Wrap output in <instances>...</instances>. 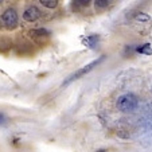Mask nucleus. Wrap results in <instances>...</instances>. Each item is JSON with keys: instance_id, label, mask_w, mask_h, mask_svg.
<instances>
[{"instance_id": "1", "label": "nucleus", "mask_w": 152, "mask_h": 152, "mask_svg": "<svg viewBox=\"0 0 152 152\" xmlns=\"http://www.w3.org/2000/svg\"><path fill=\"white\" fill-rule=\"evenodd\" d=\"M139 105V98L133 93H125L121 94L116 101V106L117 109L123 113H131L137 108Z\"/></svg>"}, {"instance_id": "2", "label": "nucleus", "mask_w": 152, "mask_h": 152, "mask_svg": "<svg viewBox=\"0 0 152 152\" xmlns=\"http://www.w3.org/2000/svg\"><path fill=\"white\" fill-rule=\"evenodd\" d=\"M105 59V57H100V58H97V59H94V61H92V62H89L88 65H85L83 67H81V69H78L77 72H74L72 75H69V77L66 78V80L63 81V83H62V86H67L69 83H72L73 81H75V80H80L81 77H83L85 74H88V73H90L94 67H97L98 65H100L102 61Z\"/></svg>"}, {"instance_id": "3", "label": "nucleus", "mask_w": 152, "mask_h": 152, "mask_svg": "<svg viewBox=\"0 0 152 152\" xmlns=\"http://www.w3.org/2000/svg\"><path fill=\"white\" fill-rule=\"evenodd\" d=\"M0 22L6 28H15L18 26V12L14 8H7L0 16Z\"/></svg>"}, {"instance_id": "4", "label": "nucleus", "mask_w": 152, "mask_h": 152, "mask_svg": "<svg viewBox=\"0 0 152 152\" xmlns=\"http://www.w3.org/2000/svg\"><path fill=\"white\" fill-rule=\"evenodd\" d=\"M28 35L35 43L43 46V45H46V43L49 42L51 32L46 28H34V30H30Z\"/></svg>"}, {"instance_id": "5", "label": "nucleus", "mask_w": 152, "mask_h": 152, "mask_svg": "<svg viewBox=\"0 0 152 152\" xmlns=\"http://www.w3.org/2000/svg\"><path fill=\"white\" fill-rule=\"evenodd\" d=\"M40 15H42V12L37 6H30L24 10L23 19L26 22H35V20H38L40 18Z\"/></svg>"}, {"instance_id": "6", "label": "nucleus", "mask_w": 152, "mask_h": 152, "mask_svg": "<svg viewBox=\"0 0 152 152\" xmlns=\"http://www.w3.org/2000/svg\"><path fill=\"white\" fill-rule=\"evenodd\" d=\"M133 22H135V24H137V26H141L147 27V30H151L152 28V19L149 15L144 14V12H137V14L135 15V18H133Z\"/></svg>"}, {"instance_id": "7", "label": "nucleus", "mask_w": 152, "mask_h": 152, "mask_svg": "<svg viewBox=\"0 0 152 152\" xmlns=\"http://www.w3.org/2000/svg\"><path fill=\"white\" fill-rule=\"evenodd\" d=\"M98 40H100V37L98 35H88L86 38H83L82 42L85 46H88L89 49H96Z\"/></svg>"}, {"instance_id": "8", "label": "nucleus", "mask_w": 152, "mask_h": 152, "mask_svg": "<svg viewBox=\"0 0 152 152\" xmlns=\"http://www.w3.org/2000/svg\"><path fill=\"white\" fill-rule=\"evenodd\" d=\"M135 50L137 53H140V54H145V55L152 54V47H151L149 43H144V45H141V46H137Z\"/></svg>"}, {"instance_id": "9", "label": "nucleus", "mask_w": 152, "mask_h": 152, "mask_svg": "<svg viewBox=\"0 0 152 152\" xmlns=\"http://www.w3.org/2000/svg\"><path fill=\"white\" fill-rule=\"evenodd\" d=\"M39 3L49 10H54L58 6V0H39Z\"/></svg>"}, {"instance_id": "10", "label": "nucleus", "mask_w": 152, "mask_h": 152, "mask_svg": "<svg viewBox=\"0 0 152 152\" xmlns=\"http://www.w3.org/2000/svg\"><path fill=\"white\" fill-rule=\"evenodd\" d=\"M110 0H96V8H106L108 7V4H109Z\"/></svg>"}, {"instance_id": "11", "label": "nucleus", "mask_w": 152, "mask_h": 152, "mask_svg": "<svg viewBox=\"0 0 152 152\" xmlns=\"http://www.w3.org/2000/svg\"><path fill=\"white\" fill-rule=\"evenodd\" d=\"M90 1H92V0H74V3L77 4V6H88Z\"/></svg>"}, {"instance_id": "12", "label": "nucleus", "mask_w": 152, "mask_h": 152, "mask_svg": "<svg viewBox=\"0 0 152 152\" xmlns=\"http://www.w3.org/2000/svg\"><path fill=\"white\" fill-rule=\"evenodd\" d=\"M7 124V117L3 115V113H0V126H3Z\"/></svg>"}, {"instance_id": "13", "label": "nucleus", "mask_w": 152, "mask_h": 152, "mask_svg": "<svg viewBox=\"0 0 152 152\" xmlns=\"http://www.w3.org/2000/svg\"><path fill=\"white\" fill-rule=\"evenodd\" d=\"M97 152H106V151H105V149H98Z\"/></svg>"}, {"instance_id": "14", "label": "nucleus", "mask_w": 152, "mask_h": 152, "mask_svg": "<svg viewBox=\"0 0 152 152\" xmlns=\"http://www.w3.org/2000/svg\"><path fill=\"white\" fill-rule=\"evenodd\" d=\"M1 3H3V0H0V4H1Z\"/></svg>"}]
</instances>
